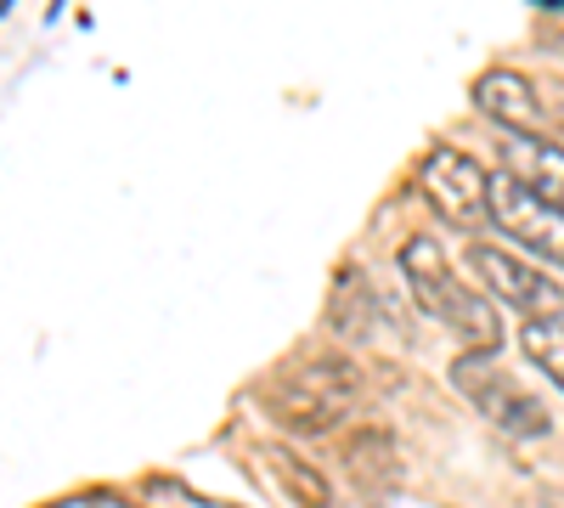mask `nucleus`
Returning <instances> with one entry per match:
<instances>
[{"label":"nucleus","mask_w":564,"mask_h":508,"mask_svg":"<svg viewBox=\"0 0 564 508\" xmlns=\"http://www.w3.org/2000/svg\"><path fill=\"white\" fill-rule=\"evenodd\" d=\"M265 457H271V475L282 480V491H289L300 508H327L334 502V486H327L305 457H294L289 446H265Z\"/></svg>","instance_id":"nucleus-10"},{"label":"nucleus","mask_w":564,"mask_h":508,"mask_svg":"<svg viewBox=\"0 0 564 508\" xmlns=\"http://www.w3.org/2000/svg\"><path fill=\"white\" fill-rule=\"evenodd\" d=\"M52 508H130V502L113 497V491H85V497H63V502H52Z\"/></svg>","instance_id":"nucleus-13"},{"label":"nucleus","mask_w":564,"mask_h":508,"mask_svg":"<svg viewBox=\"0 0 564 508\" xmlns=\"http://www.w3.org/2000/svg\"><path fill=\"white\" fill-rule=\"evenodd\" d=\"M361 401V374L356 361L345 356H316L305 367H289L265 385V407L276 424H289L300 435H322V430H339V419Z\"/></svg>","instance_id":"nucleus-2"},{"label":"nucleus","mask_w":564,"mask_h":508,"mask_svg":"<svg viewBox=\"0 0 564 508\" xmlns=\"http://www.w3.org/2000/svg\"><path fill=\"white\" fill-rule=\"evenodd\" d=\"M468 271L525 322H564V289L553 277H542L536 266H525L520 255H508L497 244H468Z\"/></svg>","instance_id":"nucleus-5"},{"label":"nucleus","mask_w":564,"mask_h":508,"mask_svg":"<svg viewBox=\"0 0 564 508\" xmlns=\"http://www.w3.org/2000/svg\"><path fill=\"white\" fill-rule=\"evenodd\" d=\"M327 322H334V334H339V339H372V328L384 322V300L372 294V283H367L356 266L339 271L334 300H327Z\"/></svg>","instance_id":"nucleus-9"},{"label":"nucleus","mask_w":564,"mask_h":508,"mask_svg":"<svg viewBox=\"0 0 564 508\" xmlns=\"http://www.w3.org/2000/svg\"><path fill=\"white\" fill-rule=\"evenodd\" d=\"M350 475L367 480V486H379V480H395L401 464H395V441L384 430H361L350 441Z\"/></svg>","instance_id":"nucleus-11"},{"label":"nucleus","mask_w":564,"mask_h":508,"mask_svg":"<svg viewBox=\"0 0 564 508\" xmlns=\"http://www.w3.org/2000/svg\"><path fill=\"white\" fill-rule=\"evenodd\" d=\"M452 385L463 390V401H475V412H486V419H491L497 430L520 435V441H536V435H547V430H553L542 396H531L520 379L508 374V367H497V361H491V356H480V350L457 356Z\"/></svg>","instance_id":"nucleus-3"},{"label":"nucleus","mask_w":564,"mask_h":508,"mask_svg":"<svg viewBox=\"0 0 564 508\" xmlns=\"http://www.w3.org/2000/svg\"><path fill=\"white\" fill-rule=\"evenodd\" d=\"M417 181H423V198H430V204L441 209V220H452L457 233L475 238V233H486V226H497V215H491V175L468 159V153H457V148H430Z\"/></svg>","instance_id":"nucleus-4"},{"label":"nucleus","mask_w":564,"mask_h":508,"mask_svg":"<svg viewBox=\"0 0 564 508\" xmlns=\"http://www.w3.org/2000/svg\"><path fill=\"white\" fill-rule=\"evenodd\" d=\"M401 277H406V289H412V300L430 311L435 322H446V328L457 334V339H468L480 356H491L497 345H502V322H497V311L463 283V277H452V266H446V255H441V244L435 238H406L401 244Z\"/></svg>","instance_id":"nucleus-1"},{"label":"nucleus","mask_w":564,"mask_h":508,"mask_svg":"<svg viewBox=\"0 0 564 508\" xmlns=\"http://www.w3.org/2000/svg\"><path fill=\"white\" fill-rule=\"evenodd\" d=\"M491 215H497L502 233L520 238V249H531V255L564 266V215H558L547 198H536L525 181H513L508 170L491 175Z\"/></svg>","instance_id":"nucleus-6"},{"label":"nucleus","mask_w":564,"mask_h":508,"mask_svg":"<svg viewBox=\"0 0 564 508\" xmlns=\"http://www.w3.org/2000/svg\"><path fill=\"white\" fill-rule=\"evenodd\" d=\"M520 350L531 356V367H542V374L564 390V322H525Z\"/></svg>","instance_id":"nucleus-12"},{"label":"nucleus","mask_w":564,"mask_h":508,"mask_svg":"<svg viewBox=\"0 0 564 508\" xmlns=\"http://www.w3.org/2000/svg\"><path fill=\"white\" fill-rule=\"evenodd\" d=\"M502 153V170L513 181H525L536 198H547L558 215H564V142H542V136H508L497 142Z\"/></svg>","instance_id":"nucleus-8"},{"label":"nucleus","mask_w":564,"mask_h":508,"mask_svg":"<svg viewBox=\"0 0 564 508\" xmlns=\"http://www.w3.org/2000/svg\"><path fill=\"white\" fill-rule=\"evenodd\" d=\"M475 108L486 119H497L508 136H536L542 125V102H536V85L513 68H486L475 79Z\"/></svg>","instance_id":"nucleus-7"},{"label":"nucleus","mask_w":564,"mask_h":508,"mask_svg":"<svg viewBox=\"0 0 564 508\" xmlns=\"http://www.w3.org/2000/svg\"><path fill=\"white\" fill-rule=\"evenodd\" d=\"M558 119H564V114H558Z\"/></svg>","instance_id":"nucleus-14"}]
</instances>
